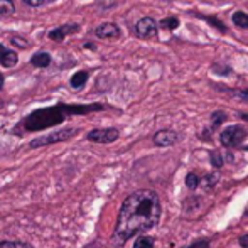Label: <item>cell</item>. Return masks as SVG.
<instances>
[{"instance_id":"10","label":"cell","mask_w":248,"mask_h":248,"mask_svg":"<svg viewBox=\"0 0 248 248\" xmlns=\"http://www.w3.org/2000/svg\"><path fill=\"white\" fill-rule=\"evenodd\" d=\"M19 62V54L12 49H7L5 46L0 44V64L3 68H14Z\"/></svg>"},{"instance_id":"5","label":"cell","mask_w":248,"mask_h":248,"mask_svg":"<svg viewBox=\"0 0 248 248\" xmlns=\"http://www.w3.org/2000/svg\"><path fill=\"white\" fill-rule=\"evenodd\" d=\"M118 130L117 128H95V130L88 132L86 139L90 142H95V144H111L118 139Z\"/></svg>"},{"instance_id":"8","label":"cell","mask_w":248,"mask_h":248,"mask_svg":"<svg viewBox=\"0 0 248 248\" xmlns=\"http://www.w3.org/2000/svg\"><path fill=\"white\" fill-rule=\"evenodd\" d=\"M95 36L101 39H117L120 37V27L113 22H103L95 29Z\"/></svg>"},{"instance_id":"23","label":"cell","mask_w":248,"mask_h":248,"mask_svg":"<svg viewBox=\"0 0 248 248\" xmlns=\"http://www.w3.org/2000/svg\"><path fill=\"white\" fill-rule=\"evenodd\" d=\"M22 2L29 7H41V5L46 3V0H22Z\"/></svg>"},{"instance_id":"1","label":"cell","mask_w":248,"mask_h":248,"mask_svg":"<svg viewBox=\"0 0 248 248\" xmlns=\"http://www.w3.org/2000/svg\"><path fill=\"white\" fill-rule=\"evenodd\" d=\"M160 201L154 191L142 189L135 191L125 198L118 213L115 238L125 243L137 233L147 232L159 223Z\"/></svg>"},{"instance_id":"14","label":"cell","mask_w":248,"mask_h":248,"mask_svg":"<svg viewBox=\"0 0 248 248\" xmlns=\"http://www.w3.org/2000/svg\"><path fill=\"white\" fill-rule=\"evenodd\" d=\"M16 12V2L14 0H0V16L7 17Z\"/></svg>"},{"instance_id":"11","label":"cell","mask_w":248,"mask_h":248,"mask_svg":"<svg viewBox=\"0 0 248 248\" xmlns=\"http://www.w3.org/2000/svg\"><path fill=\"white\" fill-rule=\"evenodd\" d=\"M51 61H52L51 54H49V52H46V51L36 52V54L31 58V64L36 66V68H47V66L51 64Z\"/></svg>"},{"instance_id":"31","label":"cell","mask_w":248,"mask_h":248,"mask_svg":"<svg viewBox=\"0 0 248 248\" xmlns=\"http://www.w3.org/2000/svg\"><path fill=\"white\" fill-rule=\"evenodd\" d=\"M46 2H54V0H46Z\"/></svg>"},{"instance_id":"26","label":"cell","mask_w":248,"mask_h":248,"mask_svg":"<svg viewBox=\"0 0 248 248\" xmlns=\"http://www.w3.org/2000/svg\"><path fill=\"white\" fill-rule=\"evenodd\" d=\"M208 247H209V242H208V240H201V242L193 243V245H189L187 248H208Z\"/></svg>"},{"instance_id":"28","label":"cell","mask_w":248,"mask_h":248,"mask_svg":"<svg viewBox=\"0 0 248 248\" xmlns=\"http://www.w3.org/2000/svg\"><path fill=\"white\" fill-rule=\"evenodd\" d=\"M3 85H5V76H3L2 73H0V92H2Z\"/></svg>"},{"instance_id":"24","label":"cell","mask_w":248,"mask_h":248,"mask_svg":"<svg viewBox=\"0 0 248 248\" xmlns=\"http://www.w3.org/2000/svg\"><path fill=\"white\" fill-rule=\"evenodd\" d=\"M233 95H235L236 98L243 100V101H248V88H247V90H238V92L233 93Z\"/></svg>"},{"instance_id":"12","label":"cell","mask_w":248,"mask_h":248,"mask_svg":"<svg viewBox=\"0 0 248 248\" xmlns=\"http://www.w3.org/2000/svg\"><path fill=\"white\" fill-rule=\"evenodd\" d=\"M86 81H88V73H86V71H78V73H75V75L71 76V79H69V85H71L73 88L79 90V88H83V86L86 85Z\"/></svg>"},{"instance_id":"19","label":"cell","mask_w":248,"mask_h":248,"mask_svg":"<svg viewBox=\"0 0 248 248\" xmlns=\"http://www.w3.org/2000/svg\"><path fill=\"white\" fill-rule=\"evenodd\" d=\"M194 16H196V14H194ZM198 17H199V19H204V20H208V22H211L213 26L218 27V29L221 31V32H226V27L223 26V24L219 22V20L216 19V17H209V16H198Z\"/></svg>"},{"instance_id":"9","label":"cell","mask_w":248,"mask_h":248,"mask_svg":"<svg viewBox=\"0 0 248 248\" xmlns=\"http://www.w3.org/2000/svg\"><path fill=\"white\" fill-rule=\"evenodd\" d=\"M179 140V135L174 130H159L154 135V144L157 147H170Z\"/></svg>"},{"instance_id":"6","label":"cell","mask_w":248,"mask_h":248,"mask_svg":"<svg viewBox=\"0 0 248 248\" xmlns=\"http://www.w3.org/2000/svg\"><path fill=\"white\" fill-rule=\"evenodd\" d=\"M135 34L140 39H152L157 37V22L152 17H144L135 24Z\"/></svg>"},{"instance_id":"3","label":"cell","mask_w":248,"mask_h":248,"mask_svg":"<svg viewBox=\"0 0 248 248\" xmlns=\"http://www.w3.org/2000/svg\"><path fill=\"white\" fill-rule=\"evenodd\" d=\"M76 134H78V130H76V128H62V130L52 132V134H49V135H43V137L34 139V140L29 144V147L31 149H37V147H44V145L64 142V140H69L71 137H75Z\"/></svg>"},{"instance_id":"4","label":"cell","mask_w":248,"mask_h":248,"mask_svg":"<svg viewBox=\"0 0 248 248\" xmlns=\"http://www.w3.org/2000/svg\"><path fill=\"white\" fill-rule=\"evenodd\" d=\"M247 128L242 127V125H230L225 130L221 132V144L225 147H236L240 145L243 140L247 139Z\"/></svg>"},{"instance_id":"20","label":"cell","mask_w":248,"mask_h":248,"mask_svg":"<svg viewBox=\"0 0 248 248\" xmlns=\"http://www.w3.org/2000/svg\"><path fill=\"white\" fill-rule=\"evenodd\" d=\"M0 248H32L20 242H0Z\"/></svg>"},{"instance_id":"18","label":"cell","mask_w":248,"mask_h":248,"mask_svg":"<svg viewBox=\"0 0 248 248\" xmlns=\"http://www.w3.org/2000/svg\"><path fill=\"white\" fill-rule=\"evenodd\" d=\"M199 177L196 176L194 172H191V174H187V177H186V186L189 187V189H196V187L199 186Z\"/></svg>"},{"instance_id":"2","label":"cell","mask_w":248,"mask_h":248,"mask_svg":"<svg viewBox=\"0 0 248 248\" xmlns=\"http://www.w3.org/2000/svg\"><path fill=\"white\" fill-rule=\"evenodd\" d=\"M103 108L105 107L101 103H90V105L59 103L49 108H41V110H36L31 115H27L22 122V127L26 132L44 130V128L62 124L68 118V115H85V113H92V111H100Z\"/></svg>"},{"instance_id":"25","label":"cell","mask_w":248,"mask_h":248,"mask_svg":"<svg viewBox=\"0 0 248 248\" xmlns=\"http://www.w3.org/2000/svg\"><path fill=\"white\" fill-rule=\"evenodd\" d=\"M213 71H215V73H219V75H228V73H232V69L226 68V66H225V68H219L218 64H215V66H213Z\"/></svg>"},{"instance_id":"15","label":"cell","mask_w":248,"mask_h":248,"mask_svg":"<svg viewBox=\"0 0 248 248\" xmlns=\"http://www.w3.org/2000/svg\"><path fill=\"white\" fill-rule=\"evenodd\" d=\"M160 27L162 29H167V31H176L177 27H179V19L177 17H166V19L160 20Z\"/></svg>"},{"instance_id":"30","label":"cell","mask_w":248,"mask_h":248,"mask_svg":"<svg viewBox=\"0 0 248 248\" xmlns=\"http://www.w3.org/2000/svg\"><path fill=\"white\" fill-rule=\"evenodd\" d=\"M3 107V103H2V101H0V108H2Z\"/></svg>"},{"instance_id":"17","label":"cell","mask_w":248,"mask_h":248,"mask_svg":"<svg viewBox=\"0 0 248 248\" xmlns=\"http://www.w3.org/2000/svg\"><path fill=\"white\" fill-rule=\"evenodd\" d=\"M134 248H154V240L149 236H139L134 243Z\"/></svg>"},{"instance_id":"7","label":"cell","mask_w":248,"mask_h":248,"mask_svg":"<svg viewBox=\"0 0 248 248\" xmlns=\"http://www.w3.org/2000/svg\"><path fill=\"white\" fill-rule=\"evenodd\" d=\"M79 29H81L79 24H75V22L73 24H62V26L51 29L49 34H47V37H49L51 41H54V43H62L64 37H68L69 34H76Z\"/></svg>"},{"instance_id":"22","label":"cell","mask_w":248,"mask_h":248,"mask_svg":"<svg viewBox=\"0 0 248 248\" xmlns=\"http://www.w3.org/2000/svg\"><path fill=\"white\" fill-rule=\"evenodd\" d=\"M211 162L215 164L216 167H221V166H223V159H221V155H219V154L216 152V150H215V152H211Z\"/></svg>"},{"instance_id":"16","label":"cell","mask_w":248,"mask_h":248,"mask_svg":"<svg viewBox=\"0 0 248 248\" xmlns=\"http://www.w3.org/2000/svg\"><path fill=\"white\" fill-rule=\"evenodd\" d=\"M225 120H226V113H225V111H215V113L211 115V127L213 128H218Z\"/></svg>"},{"instance_id":"27","label":"cell","mask_w":248,"mask_h":248,"mask_svg":"<svg viewBox=\"0 0 248 248\" xmlns=\"http://www.w3.org/2000/svg\"><path fill=\"white\" fill-rule=\"evenodd\" d=\"M240 245H242L243 248H248V233L243 236H240Z\"/></svg>"},{"instance_id":"21","label":"cell","mask_w":248,"mask_h":248,"mask_svg":"<svg viewBox=\"0 0 248 248\" xmlns=\"http://www.w3.org/2000/svg\"><path fill=\"white\" fill-rule=\"evenodd\" d=\"M10 43H12L16 47H19V49H26V47L29 46V43H27V41H24L22 37H19V36L10 37Z\"/></svg>"},{"instance_id":"29","label":"cell","mask_w":248,"mask_h":248,"mask_svg":"<svg viewBox=\"0 0 248 248\" xmlns=\"http://www.w3.org/2000/svg\"><path fill=\"white\" fill-rule=\"evenodd\" d=\"M85 47H88V49H96V46L93 43H86L85 44Z\"/></svg>"},{"instance_id":"13","label":"cell","mask_w":248,"mask_h":248,"mask_svg":"<svg viewBox=\"0 0 248 248\" xmlns=\"http://www.w3.org/2000/svg\"><path fill=\"white\" fill-rule=\"evenodd\" d=\"M232 20L236 27H240V29H248V14L247 12L236 10V12L232 16Z\"/></svg>"}]
</instances>
